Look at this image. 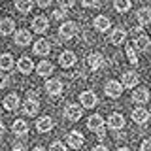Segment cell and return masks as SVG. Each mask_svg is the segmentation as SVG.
<instances>
[{"label":"cell","instance_id":"28","mask_svg":"<svg viewBox=\"0 0 151 151\" xmlns=\"http://www.w3.org/2000/svg\"><path fill=\"white\" fill-rule=\"evenodd\" d=\"M13 68V57L9 53H2L0 55V70H12Z\"/></svg>","mask_w":151,"mask_h":151},{"label":"cell","instance_id":"35","mask_svg":"<svg viewBox=\"0 0 151 151\" xmlns=\"http://www.w3.org/2000/svg\"><path fill=\"white\" fill-rule=\"evenodd\" d=\"M66 12H68V9H63V8L55 9V12H53V19H64L66 17Z\"/></svg>","mask_w":151,"mask_h":151},{"label":"cell","instance_id":"30","mask_svg":"<svg viewBox=\"0 0 151 151\" xmlns=\"http://www.w3.org/2000/svg\"><path fill=\"white\" fill-rule=\"evenodd\" d=\"M130 6H132V0H113V8H115L119 13L129 12Z\"/></svg>","mask_w":151,"mask_h":151},{"label":"cell","instance_id":"25","mask_svg":"<svg viewBox=\"0 0 151 151\" xmlns=\"http://www.w3.org/2000/svg\"><path fill=\"white\" fill-rule=\"evenodd\" d=\"M12 130H13V134H15V136H25L27 132H28V125L23 119H17V121H13Z\"/></svg>","mask_w":151,"mask_h":151},{"label":"cell","instance_id":"26","mask_svg":"<svg viewBox=\"0 0 151 151\" xmlns=\"http://www.w3.org/2000/svg\"><path fill=\"white\" fill-rule=\"evenodd\" d=\"M94 28H96L98 32H106L108 28H110V19H108L106 15L94 17Z\"/></svg>","mask_w":151,"mask_h":151},{"label":"cell","instance_id":"11","mask_svg":"<svg viewBox=\"0 0 151 151\" xmlns=\"http://www.w3.org/2000/svg\"><path fill=\"white\" fill-rule=\"evenodd\" d=\"M87 66L91 70H100L104 66V57L100 53H91L87 57Z\"/></svg>","mask_w":151,"mask_h":151},{"label":"cell","instance_id":"43","mask_svg":"<svg viewBox=\"0 0 151 151\" xmlns=\"http://www.w3.org/2000/svg\"><path fill=\"white\" fill-rule=\"evenodd\" d=\"M32 151H45V149H44V147H34Z\"/></svg>","mask_w":151,"mask_h":151},{"label":"cell","instance_id":"38","mask_svg":"<svg viewBox=\"0 0 151 151\" xmlns=\"http://www.w3.org/2000/svg\"><path fill=\"white\" fill-rule=\"evenodd\" d=\"M36 4H38L40 8H47V6L51 4V0H36Z\"/></svg>","mask_w":151,"mask_h":151},{"label":"cell","instance_id":"31","mask_svg":"<svg viewBox=\"0 0 151 151\" xmlns=\"http://www.w3.org/2000/svg\"><path fill=\"white\" fill-rule=\"evenodd\" d=\"M125 53H127V57H129V60H130L132 66L138 64V55H136V47L134 45H127L125 47Z\"/></svg>","mask_w":151,"mask_h":151},{"label":"cell","instance_id":"16","mask_svg":"<svg viewBox=\"0 0 151 151\" xmlns=\"http://www.w3.org/2000/svg\"><path fill=\"white\" fill-rule=\"evenodd\" d=\"M51 129H53V119H51L49 115L40 117V119L36 121V130L38 132H49Z\"/></svg>","mask_w":151,"mask_h":151},{"label":"cell","instance_id":"20","mask_svg":"<svg viewBox=\"0 0 151 151\" xmlns=\"http://www.w3.org/2000/svg\"><path fill=\"white\" fill-rule=\"evenodd\" d=\"M102 127H104V119H102L100 115H91V117L87 119V129H89V130L98 132Z\"/></svg>","mask_w":151,"mask_h":151},{"label":"cell","instance_id":"15","mask_svg":"<svg viewBox=\"0 0 151 151\" xmlns=\"http://www.w3.org/2000/svg\"><path fill=\"white\" fill-rule=\"evenodd\" d=\"M38 110H40V102H38L36 98H28V100H25V104H23V111H25L27 115H36Z\"/></svg>","mask_w":151,"mask_h":151},{"label":"cell","instance_id":"23","mask_svg":"<svg viewBox=\"0 0 151 151\" xmlns=\"http://www.w3.org/2000/svg\"><path fill=\"white\" fill-rule=\"evenodd\" d=\"M4 108L9 110V111H13V110H17V108H19V96H17L15 93L4 96Z\"/></svg>","mask_w":151,"mask_h":151},{"label":"cell","instance_id":"10","mask_svg":"<svg viewBox=\"0 0 151 151\" xmlns=\"http://www.w3.org/2000/svg\"><path fill=\"white\" fill-rule=\"evenodd\" d=\"M108 127H110L111 130H121L123 127H125V117H123L121 113H111L110 119H108Z\"/></svg>","mask_w":151,"mask_h":151},{"label":"cell","instance_id":"4","mask_svg":"<svg viewBox=\"0 0 151 151\" xmlns=\"http://www.w3.org/2000/svg\"><path fill=\"white\" fill-rule=\"evenodd\" d=\"M140 81V76L134 72V70H129V72H125L123 74V78H121V85L123 87H127V89H132V87H136Z\"/></svg>","mask_w":151,"mask_h":151},{"label":"cell","instance_id":"1","mask_svg":"<svg viewBox=\"0 0 151 151\" xmlns=\"http://www.w3.org/2000/svg\"><path fill=\"white\" fill-rule=\"evenodd\" d=\"M76 34H78V25H76L74 21H66L59 28V36L63 38V40H72Z\"/></svg>","mask_w":151,"mask_h":151},{"label":"cell","instance_id":"5","mask_svg":"<svg viewBox=\"0 0 151 151\" xmlns=\"http://www.w3.org/2000/svg\"><path fill=\"white\" fill-rule=\"evenodd\" d=\"M30 27H32L34 32H38V34H44L47 28H49V21H47V17H44V15H36L32 19Z\"/></svg>","mask_w":151,"mask_h":151},{"label":"cell","instance_id":"41","mask_svg":"<svg viewBox=\"0 0 151 151\" xmlns=\"http://www.w3.org/2000/svg\"><path fill=\"white\" fill-rule=\"evenodd\" d=\"M93 151H108V147H106V145H96Z\"/></svg>","mask_w":151,"mask_h":151},{"label":"cell","instance_id":"21","mask_svg":"<svg viewBox=\"0 0 151 151\" xmlns=\"http://www.w3.org/2000/svg\"><path fill=\"white\" fill-rule=\"evenodd\" d=\"M125 38H127L125 28H115V30H111V34H110V42L113 45H121L123 42H125Z\"/></svg>","mask_w":151,"mask_h":151},{"label":"cell","instance_id":"29","mask_svg":"<svg viewBox=\"0 0 151 151\" xmlns=\"http://www.w3.org/2000/svg\"><path fill=\"white\" fill-rule=\"evenodd\" d=\"M32 6H34L32 0H15V9L21 13H28L32 9Z\"/></svg>","mask_w":151,"mask_h":151},{"label":"cell","instance_id":"39","mask_svg":"<svg viewBox=\"0 0 151 151\" xmlns=\"http://www.w3.org/2000/svg\"><path fill=\"white\" fill-rule=\"evenodd\" d=\"M12 151H28V149L25 147V145H21V144H17V145H15V147H13Z\"/></svg>","mask_w":151,"mask_h":151},{"label":"cell","instance_id":"36","mask_svg":"<svg viewBox=\"0 0 151 151\" xmlns=\"http://www.w3.org/2000/svg\"><path fill=\"white\" fill-rule=\"evenodd\" d=\"M8 85V76L4 74V70H0V89Z\"/></svg>","mask_w":151,"mask_h":151},{"label":"cell","instance_id":"42","mask_svg":"<svg viewBox=\"0 0 151 151\" xmlns=\"http://www.w3.org/2000/svg\"><path fill=\"white\" fill-rule=\"evenodd\" d=\"M2 134H4V123L0 121V136H2Z\"/></svg>","mask_w":151,"mask_h":151},{"label":"cell","instance_id":"33","mask_svg":"<svg viewBox=\"0 0 151 151\" xmlns=\"http://www.w3.org/2000/svg\"><path fill=\"white\" fill-rule=\"evenodd\" d=\"M51 151H68V149H66V145L63 142H53L51 144Z\"/></svg>","mask_w":151,"mask_h":151},{"label":"cell","instance_id":"9","mask_svg":"<svg viewBox=\"0 0 151 151\" xmlns=\"http://www.w3.org/2000/svg\"><path fill=\"white\" fill-rule=\"evenodd\" d=\"M59 64L63 66V68H70V66H74L76 64L74 51H63V53L59 55Z\"/></svg>","mask_w":151,"mask_h":151},{"label":"cell","instance_id":"14","mask_svg":"<svg viewBox=\"0 0 151 151\" xmlns=\"http://www.w3.org/2000/svg\"><path fill=\"white\" fill-rule=\"evenodd\" d=\"M13 30H15V23H13V19H9V17L0 19V34L8 36V34H12Z\"/></svg>","mask_w":151,"mask_h":151},{"label":"cell","instance_id":"13","mask_svg":"<svg viewBox=\"0 0 151 151\" xmlns=\"http://www.w3.org/2000/svg\"><path fill=\"white\" fill-rule=\"evenodd\" d=\"M149 100V91L145 87H140V89H134V93H132V102L136 104H145Z\"/></svg>","mask_w":151,"mask_h":151},{"label":"cell","instance_id":"37","mask_svg":"<svg viewBox=\"0 0 151 151\" xmlns=\"http://www.w3.org/2000/svg\"><path fill=\"white\" fill-rule=\"evenodd\" d=\"M140 147H142V151H151V140H144Z\"/></svg>","mask_w":151,"mask_h":151},{"label":"cell","instance_id":"18","mask_svg":"<svg viewBox=\"0 0 151 151\" xmlns=\"http://www.w3.org/2000/svg\"><path fill=\"white\" fill-rule=\"evenodd\" d=\"M36 72H38V76H42V78H49V76L53 74V64H51L49 60H42V63H38V66H36Z\"/></svg>","mask_w":151,"mask_h":151},{"label":"cell","instance_id":"27","mask_svg":"<svg viewBox=\"0 0 151 151\" xmlns=\"http://www.w3.org/2000/svg\"><path fill=\"white\" fill-rule=\"evenodd\" d=\"M49 49H51V45L47 40H38L34 44V55H47Z\"/></svg>","mask_w":151,"mask_h":151},{"label":"cell","instance_id":"7","mask_svg":"<svg viewBox=\"0 0 151 151\" xmlns=\"http://www.w3.org/2000/svg\"><path fill=\"white\" fill-rule=\"evenodd\" d=\"M79 102H81L83 108H94L98 104V98H96V94L93 91H83L79 94Z\"/></svg>","mask_w":151,"mask_h":151},{"label":"cell","instance_id":"2","mask_svg":"<svg viewBox=\"0 0 151 151\" xmlns=\"http://www.w3.org/2000/svg\"><path fill=\"white\" fill-rule=\"evenodd\" d=\"M64 115L68 121H79L83 115V108L79 106V104H68V106L64 108Z\"/></svg>","mask_w":151,"mask_h":151},{"label":"cell","instance_id":"34","mask_svg":"<svg viewBox=\"0 0 151 151\" xmlns=\"http://www.w3.org/2000/svg\"><path fill=\"white\" fill-rule=\"evenodd\" d=\"M74 2H76V0H59V6L63 9H70L74 6Z\"/></svg>","mask_w":151,"mask_h":151},{"label":"cell","instance_id":"17","mask_svg":"<svg viewBox=\"0 0 151 151\" xmlns=\"http://www.w3.org/2000/svg\"><path fill=\"white\" fill-rule=\"evenodd\" d=\"M30 40H32L30 32L25 30V28H21V30H17V32H15V44H17V45L25 47V45L30 44Z\"/></svg>","mask_w":151,"mask_h":151},{"label":"cell","instance_id":"32","mask_svg":"<svg viewBox=\"0 0 151 151\" xmlns=\"http://www.w3.org/2000/svg\"><path fill=\"white\" fill-rule=\"evenodd\" d=\"M83 8H98L100 6V0H81Z\"/></svg>","mask_w":151,"mask_h":151},{"label":"cell","instance_id":"24","mask_svg":"<svg viewBox=\"0 0 151 151\" xmlns=\"http://www.w3.org/2000/svg\"><path fill=\"white\" fill-rule=\"evenodd\" d=\"M149 42H151V40L144 34V32H142V34H138V36L134 38V47H136L138 51H145V49L149 47Z\"/></svg>","mask_w":151,"mask_h":151},{"label":"cell","instance_id":"22","mask_svg":"<svg viewBox=\"0 0 151 151\" xmlns=\"http://www.w3.org/2000/svg\"><path fill=\"white\" fill-rule=\"evenodd\" d=\"M136 19H138V23L142 27L149 25V23H151V9L149 8H140L138 13H136Z\"/></svg>","mask_w":151,"mask_h":151},{"label":"cell","instance_id":"19","mask_svg":"<svg viewBox=\"0 0 151 151\" xmlns=\"http://www.w3.org/2000/svg\"><path fill=\"white\" fill-rule=\"evenodd\" d=\"M17 68H19V72H21V74L27 76V74H30L32 70H34V63H32L28 57H21L19 63H17Z\"/></svg>","mask_w":151,"mask_h":151},{"label":"cell","instance_id":"8","mask_svg":"<svg viewBox=\"0 0 151 151\" xmlns=\"http://www.w3.org/2000/svg\"><path fill=\"white\" fill-rule=\"evenodd\" d=\"M63 89H64V85H63V81H60V79H57V78L47 79V83H45V91L49 93V94H53V96H59V94L63 93Z\"/></svg>","mask_w":151,"mask_h":151},{"label":"cell","instance_id":"6","mask_svg":"<svg viewBox=\"0 0 151 151\" xmlns=\"http://www.w3.org/2000/svg\"><path fill=\"white\" fill-rule=\"evenodd\" d=\"M106 94L110 98H119L121 96V93H123V85L119 83V81H115V79H110V81L106 83Z\"/></svg>","mask_w":151,"mask_h":151},{"label":"cell","instance_id":"44","mask_svg":"<svg viewBox=\"0 0 151 151\" xmlns=\"http://www.w3.org/2000/svg\"><path fill=\"white\" fill-rule=\"evenodd\" d=\"M117 151H130V149H129V147H119Z\"/></svg>","mask_w":151,"mask_h":151},{"label":"cell","instance_id":"40","mask_svg":"<svg viewBox=\"0 0 151 151\" xmlns=\"http://www.w3.org/2000/svg\"><path fill=\"white\" fill-rule=\"evenodd\" d=\"M96 136H98V138H100V140L104 138V136H106V130H104V127H102V129H100V130L96 132Z\"/></svg>","mask_w":151,"mask_h":151},{"label":"cell","instance_id":"12","mask_svg":"<svg viewBox=\"0 0 151 151\" xmlns=\"http://www.w3.org/2000/svg\"><path fill=\"white\" fill-rule=\"evenodd\" d=\"M132 121L138 123V125L147 123V121H149V111L145 110V108H136V110L132 111Z\"/></svg>","mask_w":151,"mask_h":151},{"label":"cell","instance_id":"3","mask_svg":"<svg viewBox=\"0 0 151 151\" xmlns=\"http://www.w3.org/2000/svg\"><path fill=\"white\" fill-rule=\"evenodd\" d=\"M83 142H85V138L79 130H72L66 136V145H70V147H74V149H79L83 145Z\"/></svg>","mask_w":151,"mask_h":151}]
</instances>
